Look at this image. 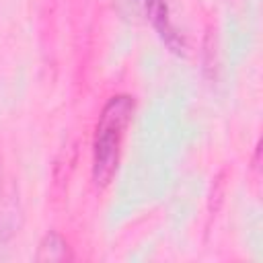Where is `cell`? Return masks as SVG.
<instances>
[{
  "label": "cell",
  "mask_w": 263,
  "mask_h": 263,
  "mask_svg": "<svg viewBox=\"0 0 263 263\" xmlns=\"http://www.w3.org/2000/svg\"><path fill=\"white\" fill-rule=\"evenodd\" d=\"M134 107V97L115 95L103 105L99 113L92 138V183L101 189L107 187L117 173L121 144L125 129L132 123Z\"/></svg>",
  "instance_id": "obj_1"
},
{
  "label": "cell",
  "mask_w": 263,
  "mask_h": 263,
  "mask_svg": "<svg viewBox=\"0 0 263 263\" xmlns=\"http://www.w3.org/2000/svg\"><path fill=\"white\" fill-rule=\"evenodd\" d=\"M23 224V210L18 201V187L0 164V238L8 240Z\"/></svg>",
  "instance_id": "obj_2"
},
{
  "label": "cell",
  "mask_w": 263,
  "mask_h": 263,
  "mask_svg": "<svg viewBox=\"0 0 263 263\" xmlns=\"http://www.w3.org/2000/svg\"><path fill=\"white\" fill-rule=\"evenodd\" d=\"M144 12L148 14L150 23L154 25V29L158 31L160 39L166 43V47L173 53L185 55L187 53V43L183 39V35L175 29L171 16H168V4L164 0H146L144 4Z\"/></svg>",
  "instance_id": "obj_3"
},
{
  "label": "cell",
  "mask_w": 263,
  "mask_h": 263,
  "mask_svg": "<svg viewBox=\"0 0 263 263\" xmlns=\"http://www.w3.org/2000/svg\"><path fill=\"white\" fill-rule=\"evenodd\" d=\"M72 259H74L72 249L62 234H58L55 230H49L47 234H43V238L37 245L35 261H39V263H66Z\"/></svg>",
  "instance_id": "obj_4"
}]
</instances>
